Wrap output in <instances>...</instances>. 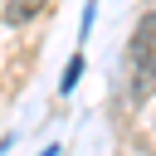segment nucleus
Returning <instances> with one entry per match:
<instances>
[{"label": "nucleus", "mask_w": 156, "mask_h": 156, "mask_svg": "<svg viewBox=\"0 0 156 156\" xmlns=\"http://www.w3.org/2000/svg\"><path fill=\"white\" fill-rule=\"evenodd\" d=\"M78 73H83V63H78V58H73V63H68V68H63V88H73V83H78Z\"/></svg>", "instance_id": "nucleus-3"}, {"label": "nucleus", "mask_w": 156, "mask_h": 156, "mask_svg": "<svg viewBox=\"0 0 156 156\" xmlns=\"http://www.w3.org/2000/svg\"><path fill=\"white\" fill-rule=\"evenodd\" d=\"M127 63H132V98H146L156 88V20H141Z\"/></svg>", "instance_id": "nucleus-1"}, {"label": "nucleus", "mask_w": 156, "mask_h": 156, "mask_svg": "<svg viewBox=\"0 0 156 156\" xmlns=\"http://www.w3.org/2000/svg\"><path fill=\"white\" fill-rule=\"evenodd\" d=\"M39 10H44V0H10V5H5V20H10V24H24V20H34Z\"/></svg>", "instance_id": "nucleus-2"}]
</instances>
